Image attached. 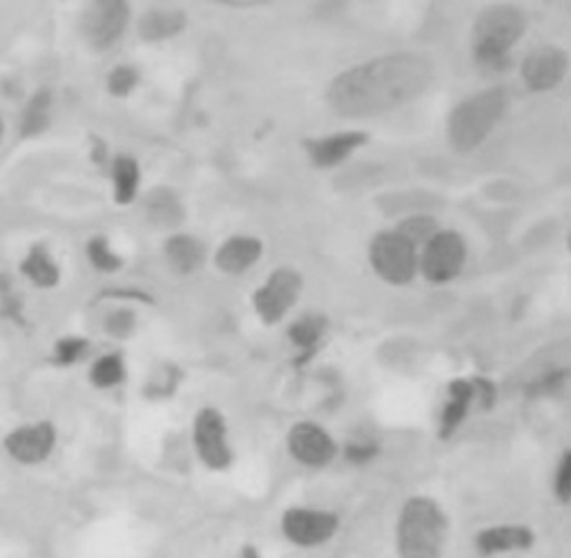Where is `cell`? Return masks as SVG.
<instances>
[{
  "mask_svg": "<svg viewBox=\"0 0 571 558\" xmlns=\"http://www.w3.org/2000/svg\"><path fill=\"white\" fill-rule=\"evenodd\" d=\"M435 66L417 52H393L337 75L326 90L328 108L344 119H371L420 99L433 84Z\"/></svg>",
  "mask_w": 571,
  "mask_h": 558,
  "instance_id": "6da1fadb",
  "label": "cell"
},
{
  "mask_svg": "<svg viewBox=\"0 0 571 558\" xmlns=\"http://www.w3.org/2000/svg\"><path fill=\"white\" fill-rule=\"evenodd\" d=\"M451 540V516L426 493L408 496L395 518L393 545L397 558H444Z\"/></svg>",
  "mask_w": 571,
  "mask_h": 558,
  "instance_id": "7a4b0ae2",
  "label": "cell"
},
{
  "mask_svg": "<svg viewBox=\"0 0 571 558\" xmlns=\"http://www.w3.org/2000/svg\"><path fill=\"white\" fill-rule=\"evenodd\" d=\"M511 108V97L504 88H486L460 101L446 119V141L460 153L478 150L491 133L502 124Z\"/></svg>",
  "mask_w": 571,
  "mask_h": 558,
  "instance_id": "3957f363",
  "label": "cell"
},
{
  "mask_svg": "<svg viewBox=\"0 0 571 558\" xmlns=\"http://www.w3.org/2000/svg\"><path fill=\"white\" fill-rule=\"evenodd\" d=\"M526 32V14L515 6H493L473 23V61L486 72H506L511 50Z\"/></svg>",
  "mask_w": 571,
  "mask_h": 558,
  "instance_id": "277c9868",
  "label": "cell"
},
{
  "mask_svg": "<svg viewBox=\"0 0 571 558\" xmlns=\"http://www.w3.org/2000/svg\"><path fill=\"white\" fill-rule=\"evenodd\" d=\"M342 529V516L326 507L291 505L279 516V531L286 542L299 549L326 547Z\"/></svg>",
  "mask_w": 571,
  "mask_h": 558,
  "instance_id": "5b68a950",
  "label": "cell"
},
{
  "mask_svg": "<svg viewBox=\"0 0 571 558\" xmlns=\"http://www.w3.org/2000/svg\"><path fill=\"white\" fill-rule=\"evenodd\" d=\"M193 449L199 462L215 473L228 471L235 464V447L226 415L217 407H201L193 418Z\"/></svg>",
  "mask_w": 571,
  "mask_h": 558,
  "instance_id": "8992f818",
  "label": "cell"
},
{
  "mask_svg": "<svg viewBox=\"0 0 571 558\" xmlns=\"http://www.w3.org/2000/svg\"><path fill=\"white\" fill-rule=\"evenodd\" d=\"M417 257L420 251L393 228L377 233L368 244L373 273L391 286H406L417 277Z\"/></svg>",
  "mask_w": 571,
  "mask_h": 558,
  "instance_id": "52a82bcc",
  "label": "cell"
},
{
  "mask_svg": "<svg viewBox=\"0 0 571 558\" xmlns=\"http://www.w3.org/2000/svg\"><path fill=\"white\" fill-rule=\"evenodd\" d=\"M466 242L455 231L440 228L422 248L417 271L429 284H449L464 271Z\"/></svg>",
  "mask_w": 571,
  "mask_h": 558,
  "instance_id": "ba28073f",
  "label": "cell"
},
{
  "mask_svg": "<svg viewBox=\"0 0 571 558\" xmlns=\"http://www.w3.org/2000/svg\"><path fill=\"white\" fill-rule=\"evenodd\" d=\"M304 291V277L293 266H279L253 293V309L266 326L279 324L297 304Z\"/></svg>",
  "mask_w": 571,
  "mask_h": 558,
  "instance_id": "9c48e42d",
  "label": "cell"
},
{
  "mask_svg": "<svg viewBox=\"0 0 571 558\" xmlns=\"http://www.w3.org/2000/svg\"><path fill=\"white\" fill-rule=\"evenodd\" d=\"M286 451L304 469H328L337 456L339 444L333 433L315 420H297L286 431Z\"/></svg>",
  "mask_w": 571,
  "mask_h": 558,
  "instance_id": "30bf717a",
  "label": "cell"
},
{
  "mask_svg": "<svg viewBox=\"0 0 571 558\" xmlns=\"http://www.w3.org/2000/svg\"><path fill=\"white\" fill-rule=\"evenodd\" d=\"M59 444V429L52 420L23 422L8 431L3 438V449L10 460L21 467H39L48 462Z\"/></svg>",
  "mask_w": 571,
  "mask_h": 558,
  "instance_id": "8fae6325",
  "label": "cell"
},
{
  "mask_svg": "<svg viewBox=\"0 0 571 558\" xmlns=\"http://www.w3.org/2000/svg\"><path fill=\"white\" fill-rule=\"evenodd\" d=\"M128 23V3H124V0H97V3H90L81 14V35L92 50L106 52L124 39Z\"/></svg>",
  "mask_w": 571,
  "mask_h": 558,
  "instance_id": "7c38bea8",
  "label": "cell"
},
{
  "mask_svg": "<svg viewBox=\"0 0 571 558\" xmlns=\"http://www.w3.org/2000/svg\"><path fill=\"white\" fill-rule=\"evenodd\" d=\"M569 72V55L560 46H540L520 63V79L529 92H551L562 86Z\"/></svg>",
  "mask_w": 571,
  "mask_h": 558,
  "instance_id": "4fadbf2b",
  "label": "cell"
},
{
  "mask_svg": "<svg viewBox=\"0 0 571 558\" xmlns=\"http://www.w3.org/2000/svg\"><path fill=\"white\" fill-rule=\"evenodd\" d=\"M538 533L526 522H493L473 533V547L482 558H500L533 549Z\"/></svg>",
  "mask_w": 571,
  "mask_h": 558,
  "instance_id": "5bb4252c",
  "label": "cell"
},
{
  "mask_svg": "<svg viewBox=\"0 0 571 558\" xmlns=\"http://www.w3.org/2000/svg\"><path fill=\"white\" fill-rule=\"evenodd\" d=\"M371 141V135L360 128L337 130L322 137H311L304 141V153L317 170H333L348 161L357 150Z\"/></svg>",
  "mask_w": 571,
  "mask_h": 558,
  "instance_id": "9a60e30c",
  "label": "cell"
},
{
  "mask_svg": "<svg viewBox=\"0 0 571 558\" xmlns=\"http://www.w3.org/2000/svg\"><path fill=\"white\" fill-rule=\"evenodd\" d=\"M264 257V242L255 235L228 237L215 255V266L224 275H244Z\"/></svg>",
  "mask_w": 571,
  "mask_h": 558,
  "instance_id": "2e32d148",
  "label": "cell"
},
{
  "mask_svg": "<svg viewBox=\"0 0 571 558\" xmlns=\"http://www.w3.org/2000/svg\"><path fill=\"white\" fill-rule=\"evenodd\" d=\"M164 255L177 275H195L206 264L208 248L199 237L177 231L166 239Z\"/></svg>",
  "mask_w": 571,
  "mask_h": 558,
  "instance_id": "e0dca14e",
  "label": "cell"
},
{
  "mask_svg": "<svg viewBox=\"0 0 571 558\" xmlns=\"http://www.w3.org/2000/svg\"><path fill=\"white\" fill-rule=\"evenodd\" d=\"M475 402L473 380H453L446 389V400L440 411V438L449 440L466 420L471 407Z\"/></svg>",
  "mask_w": 571,
  "mask_h": 558,
  "instance_id": "ac0fdd59",
  "label": "cell"
},
{
  "mask_svg": "<svg viewBox=\"0 0 571 558\" xmlns=\"http://www.w3.org/2000/svg\"><path fill=\"white\" fill-rule=\"evenodd\" d=\"M188 26V14L177 8H152L139 21V37L148 43H161L179 37Z\"/></svg>",
  "mask_w": 571,
  "mask_h": 558,
  "instance_id": "d6986e66",
  "label": "cell"
},
{
  "mask_svg": "<svg viewBox=\"0 0 571 558\" xmlns=\"http://www.w3.org/2000/svg\"><path fill=\"white\" fill-rule=\"evenodd\" d=\"M146 217L152 226L164 231H177L186 219V208L181 197L170 188H155L144 199Z\"/></svg>",
  "mask_w": 571,
  "mask_h": 558,
  "instance_id": "ffe728a7",
  "label": "cell"
},
{
  "mask_svg": "<svg viewBox=\"0 0 571 558\" xmlns=\"http://www.w3.org/2000/svg\"><path fill=\"white\" fill-rule=\"evenodd\" d=\"M52 112H55V92L50 88L37 90L28 104L21 110L19 117V135L21 139H39L46 135L52 126Z\"/></svg>",
  "mask_w": 571,
  "mask_h": 558,
  "instance_id": "44dd1931",
  "label": "cell"
},
{
  "mask_svg": "<svg viewBox=\"0 0 571 558\" xmlns=\"http://www.w3.org/2000/svg\"><path fill=\"white\" fill-rule=\"evenodd\" d=\"M21 273L26 275V280L32 286H37L41 291H52L61 282V266L46 244H35L26 253V257L21 262Z\"/></svg>",
  "mask_w": 571,
  "mask_h": 558,
  "instance_id": "7402d4cb",
  "label": "cell"
},
{
  "mask_svg": "<svg viewBox=\"0 0 571 558\" xmlns=\"http://www.w3.org/2000/svg\"><path fill=\"white\" fill-rule=\"evenodd\" d=\"M112 186L115 202L119 206H130L139 197L141 168L132 155H117L112 161Z\"/></svg>",
  "mask_w": 571,
  "mask_h": 558,
  "instance_id": "603a6c76",
  "label": "cell"
},
{
  "mask_svg": "<svg viewBox=\"0 0 571 558\" xmlns=\"http://www.w3.org/2000/svg\"><path fill=\"white\" fill-rule=\"evenodd\" d=\"M126 375H128V369L119 353L101 355L99 360H95L90 369V382L95 389H101V391L117 389L119 384L126 382Z\"/></svg>",
  "mask_w": 571,
  "mask_h": 558,
  "instance_id": "cb8c5ba5",
  "label": "cell"
},
{
  "mask_svg": "<svg viewBox=\"0 0 571 558\" xmlns=\"http://www.w3.org/2000/svg\"><path fill=\"white\" fill-rule=\"evenodd\" d=\"M324 333H326V317L322 315H304L288 329L291 342L302 353H313L319 346Z\"/></svg>",
  "mask_w": 571,
  "mask_h": 558,
  "instance_id": "d4e9b609",
  "label": "cell"
},
{
  "mask_svg": "<svg viewBox=\"0 0 571 558\" xmlns=\"http://www.w3.org/2000/svg\"><path fill=\"white\" fill-rule=\"evenodd\" d=\"M393 231L400 233L406 242H411L420 251L440 231V226L431 215H411L402 219Z\"/></svg>",
  "mask_w": 571,
  "mask_h": 558,
  "instance_id": "484cf974",
  "label": "cell"
},
{
  "mask_svg": "<svg viewBox=\"0 0 571 558\" xmlns=\"http://www.w3.org/2000/svg\"><path fill=\"white\" fill-rule=\"evenodd\" d=\"M86 255L88 262L92 264L95 271L112 275L117 271H121L124 266V257L119 253H115V248L110 246V242L106 237H92L86 246Z\"/></svg>",
  "mask_w": 571,
  "mask_h": 558,
  "instance_id": "4316f807",
  "label": "cell"
},
{
  "mask_svg": "<svg viewBox=\"0 0 571 558\" xmlns=\"http://www.w3.org/2000/svg\"><path fill=\"white\" fill-rule=\"evenodd\" d=\"M90 351V342L81 335H66L55 344L52 351V362L57 366H75L81 362Z\"/></svg>",
  "mask_w": 571,
  "mask_h": 558,
  "instance_id": "83f0119b",
  "label": "cell"
},
{
  "mask_svg": "<svg viewBox=\"0 0 571 558\" xmlns=\"http://www.w3.org/2000/svg\"><path fill=\"white\" fill-rule=\"evenodd\" d=\"M139 81H141V75H139V70L135 66H117L108 75L106 88H108V92L112 97L124 99V97H130L137 90Z\"/></svg>",
  "mask_w": 571,
  "mask_h": 558,
  "instance_id": "f1b7e54d",
  "label": "cell"
},
{
  "mask_svg": "<svg viewBox=\"0 0 571 558\" xmlns=\"http://www.w3.org/2000/svg\"><path fill=\"white\" fill-rule=\"evenodd\" d=\"M551 491L560 505H569L571 500V451L569 449L562 451L555 464V471L551 478Z\"/></svg>",
  "mask_w": 571,
  "mask_h": 558,
  "instance_id": "f546056e",
  "label": "cell"
},
{
  "mask_svg": "<svg viewBox=\"0 0 571 558\" xmlns=\"http://www.w3.org/2000/svg\"><path fill=\"white\" fill-rule=\"evenodd\" d=\"M135 324H137L135 313H132V311H126V309H119V311H112V313L106 317L104 329H106L108 335H112V337H117V340H126V337L132 335Z\"/></svg>",
  "mask_w": 571,
  "mask_h": 558,
  "instance_id": "4dcf8cb0",
  "label": "cell"
},
{
  "mask_svg": "<svg viewBox=\"0 0 571 558\" xmlns=\"http://www.w3.org/2000/svg\"><path fill=\"white\" fill-rule=\"evenodd\" d=\"M375 453H377V447L371 444V442H368V444H364V442L348 444V449H346V456H348L351 462H366V460H371Z\"/></svg>",
  "mask_w": 571,
  "mask_h": 558,
  "instance_id": "1f68e13d",
  "label": "cell"
},
{
  "mask_svg": "<svg viewBox=\"0 0 571 558\" xmlns=\"http://www.w3.org/2000/svg\"><path fill=\"white\" fill-rule=\"evenodd\" d=\"M6 137V121H3V115H0V141H3Z\"/></svg>",
  "mask_w": 571,
  "mask_h": 558,
  "instance_id": "d6a6232c",
  "label": "cell"
}]
</instances>
